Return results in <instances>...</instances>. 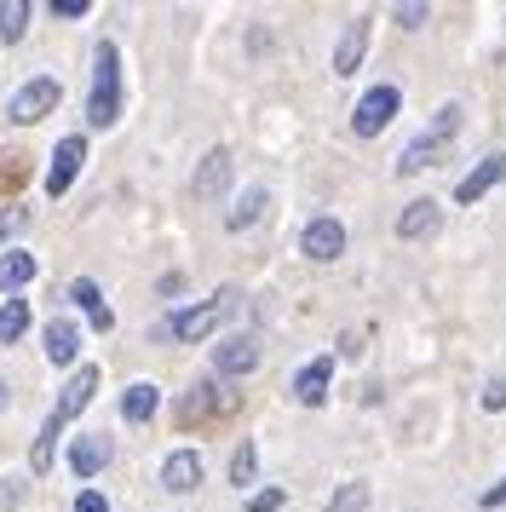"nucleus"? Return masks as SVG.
<instances>
[{
	"label": "nucleus",
	"instance_id": "nucleus-1",
	"mask_svg": "<svg viewBox=\"0 0 506 512\" xmlns=\"http://www.w3.org/2000/svg\"><path fill=\"white\" fill-rule=\"evenodd\" d=\"M115 116H121V52H115V41H98V52H92L87 121L92 127H115Z\"/></svg>",
	"mask_w": 506,
	"mask_h": 512
},
{
	"label": "nucleus",
	"instance_id": "nucleus-2",
	"mask_svg": "<svg viewBox=\"0 0 506 512\" xmlns=\"http://www.w3.org/2000/svg\"><path fill=\"white\" fill-rule=\"evenodd\" d=\"M455 139H460V104H443V110L432 116V127H426V133H414V139L403 144V156H397V173H426V167H432Z\"/></svg>",
	"mask_w": 506,
	"mask_h": 512
},
{
	"label": "nucleus",
	"instance_id": "nucleus-3",
	"mask_svg": "<svg viewBox=\"0 0 506 512\" xmlns=\"http://www.w3.org/2000/svg\"><path fill=\"white\" fill-rule=\"evenodd\" d=\"M236 300H242V294H236V288H225L219 300L190 305V311H173V317H167L156 334H161V340H207V334H213V328L225 323L230 311H236Z\"/></svg>",
	"mask_w": 506,
	"mask_h": 512
},
{
	"label": "nucleus",
	"instance_id": "nucleus-4",
	"mask_svg": "<svg viewBox=\"0 0 506 512\" xmlns=\"http://www.w3.org/2000/svg\"><path fill=\"white\" fill-rule=\"evenodd\" d=\"M236 409V392H225L219 380H196L179 397V426H202V420H225Z\"/></svg>",
	"mask_w": 506,
	"mask_h": 512
},
{
	"label": "nucleus",
	"instance_id": "nucleus-5",
	"mask_svg": "<svg viewBox=\"0 0 506 512\" xmlns=\"http://www.w3.org/2000/svg\"><path fill=\"white\" fill-rule=\"evenodd\" d=\"M58 98H64V87H58L52 75H35V81H23L18 93H12V104H6V116L29 127V121L52 116V110H58Z\"/></svg>",
	"mask_w": 506,
	"mask_h": 512
},
{
	"label": "nucleus",
	"instance_id": "nucleus-6",
	"mask_svg": "<svg viewBox=\"0 0 506 512\" xmlns=\"http://www.w3.org/2000/svg\"><path fill=\"white\" fill-rule=\"evenodd\" d=\"M403 110V93L397 87H368L363 98H357V116H351V133L357 139H374V133H386V121Z\"/></svg>",
	"mask_w": 506,
	"mask_h": 512
},
{
	"label": "nucleus",
	"instance_id": "nucleus-7",
	"mask_svg": "<svg viewBox=\"0 0 506 512\" xmlns=\"http://www.w3.org/2000/svg\"><path fill=\"white\" fill-rule=\"evenodd\" d=\"M81 162H87V139H81V133L58 139V150H52V167H46V196H64V190L75 185Z\"/></svg>",
	"mask_w": 506,
	"mask_h": 512
},
{
	"label": "nucleus",
	"instance_id": "nucleus-8",
	"mask_svg": "<svg viewBox=\"0 0 506 512\" xmlns=\"http://www.w3.org/2000/svg\"><path fill=\"white\" fill-rule=\"evenodd\" d=\"M299 248H305V259L328 265V259L345 254V225H340V219H311V225L299 231Z\"/></svg>",
	"mask_w": 506,
	"mask_h": 512
},
{
	"label": "nucleus",
	"instance_id": "nucleus-9",
	"mask_svg": "<svg viewBox=\"0 0 506 512\" xmlns=\"http://www.w3.org/2000/svg\"><path fill=\"white\" fill-rule=\"evenodd\" d=\"M253 369H259V340L253 334H230L225 346H213V374L236 380V374H253Z\"/></svg>",
	"mask_w": 506,
	"mask_h": 512
},
{
	"label": "nucleus",
	"instance_id": "nucleus-10",
	"mask_svg": "<svg viewBox=\"0 0 506 512\" xmlns=\"http://www.w3.org/2000/svg\"><path fill=\"white\" fill-rule=\"evenodd\" d=\"M501 179H506V156L495 150V156H483V162L455 185V202H460V208H472V202H478V196H489V190L501 185Z\"/></svg>",
	"mask_w": 506,
	"mask_h": 512
},
{
	"label": "nucleus",
	"instance_id": "nucleus-11",
	"mask_svg": "<svg viewBox=\"0 0 506 512\" xmlns=\"http://www.w3.org/2000/svg\"><path fill=\"white\" fill-rule=\"evenodd\" d=\"M196 484H202V455H196V449H173V455L161 461V489L190 495Z\"/></svg>",
	"mask_w": 506,
	"mask_h": 512
},
{
	"label": "nucleus",
	"instance_id": "nucleus-12",
	"mask_svg": "<svg viewBox=\"0 0 506 512\" xmlns=\"http://www.w3.org/2000/svg\"><path fill=\"white\" fill-rule=\"evenodd\" d=\"M92 392H98V369H92V363H81V369L69 374V386H64V397H58V409H52V415H58V420H75V415L92 403Z\"/></svg>",
	"mask_w": 506,
	"mask_h": 512
},
{
	"label": "nucleus",
	"instance_id": "nucleus-13",
	"mask_svg": "<svg viewBox=\"0 0 506 512\" xmlns=\"http://www.w3.org/2000/svg\"><path fill=\"white\" fill-rule=\"evenodd\" d=\"M104 461H110V438H104V432H87V438L69 443V472H75V478L104 472Z\"/></svg>",
	"mask_w": 506,
	"mask_h": 512
},
{
	"label": "nucleus",
	"instance_id": "nucleus-14",
	"mask_svg": "<svg viewBox=\"0 0 506 512\" xmlns=\"http://www.w3.org/2000/svg\"><path fill=\"white\" fill-rule=\"evenodd\" d=\"M363 52H368V18H351L340 29V47H334V75H357Z\"/></svg>",
	"mask_w": 506,
	"mask_h": 512
},
{
	"label": "nucleus",
	"instance_id": "nucleus-15",
	"mask_svg": "<svg viewBox=\"0 0 506 512\" xmlns=\"http://www.w3.org/2000/svg\"><path fill=\"white\" fill-rule=\"evenodd\" d=\"M437 219H443V208H437L432 196H420V202H409V208H403V219H397V236H403V242H420V236L437 231Z\"/></svg>",
	"mask_w": 506,
	"mask_h": 512
},
{
	"label": "nucleus",
	"instance_id": "nucleus-16",
	"mask_svg": "<svg viewBox=\"0 0 506 512\" xmlns=\"http://www.w3.org/2000/svg\"><path fill=\"white\" fill-rule=\"evenodd\" d=\"M69 300H75L81 311H87L98 334H104V328H115V311L104 305V294H98V282H92V277H75V282H69Z\"/></svg>",
	"mask_w": 506,
	"mask_h": 512
},
{
	"label": "nucleus",
	"instance_id": "nucleus-17",
	"mask_svg": "<svg viewBox=\"0 0 506 512\" xmlns=\"http://www.w3.org/2000/svg\"><path fill=\"white\" fill-rule=\"evenodd\" d=\"M225 185H230V150H207L202 167H196V179H190V190L196 196H219Z\"/></svg>",
	"mask_w": 506,
	"mask_h": 512
},
{
	"label": "nucleus",
	"instance_id": "nucleus-18",
	"mask_svg": "<svg viewBox=\"0 0 506 512\" xmlns=\"http://www.w3.org/2000/svg\"><path fill=\"white\" fill-rule=\"evenodd\" d=\"M328 374H334V363H328V357H317V363H305V369L294 374V397H299V403H311V409H317L322 397H328Z\"/></svg>",
	"mask_w": 506,
	"mask_h": 512
},
{
	"label": "nucleus",
	"instance_id": "nucleus-19",
	"mask_svg": "<svg viewBox=\"0 0 506 512\" xmlns=\"http://www.w3.org/2000/svg\"><path fill=\"white\" fill-rule=\"evenodd\" d=\"M75 351H81V328L69 323V317H52L46 323V357L52 363H75Z\"/></svg>",
	"mask_w": 506,
	"mask_h": 512
},
{
	"label": "nucleus",
	"instance_id": "nucleus-20",
	"mask_svg": "<svg viewBox=\"0 0 506 512\" xmlns=\"http://www.w3.org/2000/svg\"><path fill=\"white\" fill-rule=\"evenodd\" d=\"M161 409V392L156 386H150V380H138V386H127V392H121V420H150Z\"/></svg>",
	"mask_w": 506,
	"mask_h": 512
},
{
	"label": "nucleus",
	"instance_id": "nucleus-21",
	"mask_svg": "<svg viewBox=\"0 0 506 512\" xmlns=\"http://www.w3.org/2000/svg\"><path fill=\"white\" fill-rule=\"evenodd\" d=\"M265 208H271V196L253 185V190H242V202L225 213V225H230V231H248V225H259V213H265Z\"/></svg>",
	"mask_w": 506,
	"mask_h": 512
},
{
	"label": "nucleus",
	"instance_id": "nucleus-22",
	"mask_svg": "<svg viewBox=\"0 0 506 512\" xmlns=\"http://www.w3.org/2000/svg\"><path fill=\"white\" fill-rule=\"evenodd\" d=\"M23 328H29V300H6L0 305V346H12Z\"/></svg>",
	"mask_w": 506,
	"mask_h": 512
},
{
	"label": "nucleus",
	"instance_id": "nucleus-23",
	"mask_svg": "<svg viewBox=\"0 0 506 512\" xmlns=\"http://www.w3.org/2000/svg\"><path fill=\"white\" fill-rule=\"evenodd\" d=\"M58 432H64V420L46 415L41 438H35V449H29V466H35V472H46V466H52V443H58Z\"/></svg>",
	"mask_w": 506,
	"mask_h": 512
},
{
	"label": "nucleus",
	"instance_id": "nucleus-24",
	"mask_svg": "<svg viewBox=\"0 0 506 512\" xmlns=\"http://www.w3.org/2000/svg\"><path fill=\"white\" fill-rule=\"evenodd\" d=\"M29 29V6L23 0H0V41H23Z\"/></svg>",
	"mask_w": 506,
	"mask_h": 512
},
{
	"label": "nucleus",
	"instance_id": "nucleus-25",
	"mask_svg": "<svg viewBox=\"0 0 506 512\" xmlns=\"http://www.w3.org/2000/svg\"><path fill=\"white\" fill-rule=\"evenodd\" d=\"M29 277H35V259H29V254H18V248H12V254L0 259V288H23Z\"/></svg>",
	"mask_w": 506,
	"mask_h": 512
},
{
	"label": "nucleus",
	"instance_id": "nucleus-26",
	"mask_svg": "<svg viewBox=\"0 0 506 512\" xmlns=\"http://www.w3.org/2000/svg\"><path fill=\"white\" fill-rule=\"evenodd\" d=\"M23 173H29V167H23V156H0V208H6V196L23 185Z\"/></svg>",
	"mask_w": 506,
	"mask_h": 512
},
{
	"label": "nucleus",
	"instance_id": "nucleus-27",
	"mask_svg": "<svg viewBox=\"0 0 506 512\" xmlns=\"http://www.w3.org/2000/svg\"><path fill=\"white\" fill-rule=\"evenodd\" d=\"M253 472H259V455H253V443H242V449L230 455V478H236V484H253Z\"/></svg>",
	"mask_w": 506,
	"mask_h": 512
},
{
	"label": "nucleus",
	"instance_id": "nucleus-28",
	"mask_svg": "<svg viewBox=\"0 0 506 512\" xmlns=\"http://www.w3.org/2000/svg\"><path fill=\"white\" fill-rule=\"evenodd\" d=\"M363 507H368V484H345L328 512H363Z\"/></svg>",
	"mask_w": 506,
	"mask_h": 512
},
{
	"label": "nucleus",
	"instance_id": "nucleus-29",
	"mask_svg": "<svg viewBox=\"0 0 506 512\" xmlns=\"http://www.w3.org/2000/svg\"><path fill=\"white\" fill-rule=\"evenodd\" d=\"M23 225H29V208H18V202H6V208H0V242H6V236H18Z\"/></svg>",
	"mask_w": 506,
	"mask_h": 512
},
{
	"label": "nucleus",
	"instance_id": "nucleus-30",
	"mask_svg": "<svg viewBox=\"0 0 506 512\" xmlns=\"http://www.w3.org/2000/svg\"><path fill=\"white\" fill-rule=\"evenodd\" d=\"M248 512H282V489H259L248 501Z\"/></svg>",
	"mask_w": 506,
	"mask_h": 512
},
{
	"label": "nucleus",
	"instance_id": "nucleus-31",
	"mask_svg": "<svg viewBox=\"0 0 506 512\" xmlns=\"http://www.w3.org/2000/svg\"><path fill=\"white\" fill-rule=\"evenodd\" d=\"M391 18H397L403 29H414V24H426V6H420V0H409V6H397Z\"/></svg>",
	"mask_w": 506,
	"mask_h": 512
},
{
	"label": "nucleus",
	"instance_id": "nucleus-32",
	"mask_svg": "<svg viewBox=\"0 0 506 512\" xmlns=\"http://www.w3.org/2000/svg\"><path fill=\"white\" fill-rule=\"evenodd\" d=\"M75 512H110V501H104L98 489H81V495H75Z\"/></svg>",
	"mask_w": 506,
	"mask_h": 512
},
{
	"label": "nucleus",
	"instance_id": "nucleus-33",
	"mask_svg": "<svg viewBox=\"0 0 506 512\" xmlns=\"http://www.w3.org/2000/svg\"><path fill=\"white\" fill-rule=\"evenodd\" d=\"M483 409H506V380H489L483 386Z\"/></svg>",
	"mask_w": 506,
	"mask_h": 512
},
{
	"label": "nucleus",
	"instance_id": "nucleus-34",
	"mask_svg": "<svg viewBox=\"0 0 506 512\" xmlns=\"http://www.w3.org/2000/svg\"><path fill=\"white\" fill-rule=\"evenodd\" d=\"M52 18H87V0H52Z\"/></svg>",
	"mask_w": 506,
	"mask_h": 512
},
{
	"label": "nucleus",
	"instance_id": "nucleus-35",
	"mask_svg": "<svg viewBox=\"0 0 506 512\" xmlns=\"http://www.w3.org/2000/svg\"><path fill=\"white\" fill-rule=\"evenodd\" d=\"M483 507H489V512H495V507H506V478H501L495 489H483Z\"/></svg>",
	"mask_w": 506,
	"mask_h": 512
},
{
	"label": "nucleus",
	"instance_id": "nucleus-36",
	"mask_svg": "<svg viewBox=\"0 0 506 512\" xmlns=\"http://www.w3.org/2000/svg\"><path fill=\"white\" fill-rule=\"evenodd\" d=\"M0 403H6V386H0Z\"/></svg>",
	"mask_w": 506,
	"mask_h": 512
}]
</instances>
